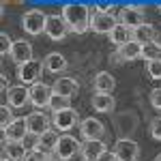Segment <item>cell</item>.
<instances>
[{
  "label": "cell",
  "mask_w": 161,
  "mask_h": 161,
  "mask_svg": "<svg viewBox=\"0 0 161 161\" xmlns=\"http://www.w3.org/2000/svg\"><path fill=\"white\" fill-rule=\"evenodd\" d=\"M62 17L64 22L69 24L71 32L75 35H84L88 28H90V22H92V15H90V9L82 2H69L62 7Z\"/></svg>",
  "instance_id": "1"
},
{
  "label": "cell",
  "mask_w": 161,
  "mask_h": 161,
  "mask_svg": "<svg viewBox=\"0 0 161 161\" xmlns=\"http://www.w3.org/2000/svg\"><path fill=\"white\" fill-rule=\"evenodd\" d=\"M45 22H47V15L41 9H30L22 15V28L30 37H37L41 32H45Z\"/></svg>",
  "instance_id": "2"
},
{
  "label": "cell",
  "mask_w": 161,
  "mask_h": 161,
  "mask_svg": "<svg viewBox=\"0 0 161 161\" xmlns=\"http://www.w3.org/2000/svg\"><path fill=\"white\" fill-rule=\"evenodd\" d=\"M28 133H30V131H28V120H26V116H17V118L2 131V146L9 144V142H22Z\"/></svg>",
  "instance_id": "3"
},
{
  "label": "cell",
  "mask_w": 161,
  "mask_h": 161,
  "mask_svg": "<svg viewBox=\"0 0 161 161\" xmlns=\"http://www.w3.org/2000/svg\"><path fill=\"white\" fill-rule=\"evenodd\" d=\"M77 153H82V144H80L73 136H60V137H58V144H56V157H58L60 161L73 159Z\"/></svg>",
  "instance_id": "4"
},
{
  "label": "cell",
  "mask_w": 161,
  "mask_h": 161,
  "mask_svg": "<svg viewBox=\"0 0 161 161\" xmlns=\"http://www.w3.org/2000/svg\"><path fill=\"white\" fill-rule=\"evenodd\" d=\"M69 24L64 22L62 15H47V22H45V35L52 41H62V39L69 35Z\"/></svg>",
  "instance_id": "5"
},
{
  "label": "cell",
  "mask_w": 161,
  "mask_h": 161,
  "mask_svg": "<svg viewBox=\"0 0 161 161\" xmlns=\"http://www.w3.org/2000/svg\"><path fill=\"white\" fill-rule=\"evenodd\" d=\"M41 73H43V62H39V60H30L17 67V77L22 80V84L35 86L39 82V77H41Z\"/></svg>",
  "instance_id": "6"
},
{
  "label": "cell",
  "mask_w": 161,
  "mask_h": 161,
  "mask_svg": "<svg viewBox=\"0 0 161 161\" xmlns=\"http://www.w3.org/2000/svg\"><path fill=\"white\" fill-rule=\"evenodd\" d=\"M114 155H116L118 161H136L137 155H140V146H137L136 140L123 137L114 144Z\"/></svg>",
  "instance_id": "7"
},
{
  "label": "cell",
  "mask_w": 161,
  "mask_h": 161,
  "mask_svg": "<svg viewBox=\"0 0 161 161\" xmlns=\"http://www.w3.org/2000/svg\"><path fill=\"white\" fill-rule=\"evenodd\" d=\"M118 19H120V24H125L131 30L146 24L144 22V7H123L120 13H118Z\"/></svg>",
  "instance_id": "8"
},
{
  "label": "cell",
  "mask_w": 161,
  "mask_h": 161,
  "mask_svg": "<svg viewBox=\"0 0 161 161\" xmlns=\"http://www.w3.org/2000/svg\"><path fill=\"white\" fill-rule=\"evenodd\" d=\"M116 26H118V22L112 13H97L90 22V30L97 32V35H110Z\"/></svg>",
  "instance_id": "9"
},
{
  "label": "cell",
  "mask_w": 161,
  "mask_h": 161,
  "mask_svg": "<svg viewBox=\"0 0 161 161\" xmlns=\"http://www.w3.org/2000/svg\"><path fill=\"white\" fill-rule=\"evenodd\" d=\"M52 95H54L52 86L43 84V82H37L35 86H30V101H32L35 108H47Z\"/></svg>",
  "instance_id": "10"
},
{
  "label": "cell",
  "mask_w": 161,
  "mask_h": 161,
  "mask_svg": "<svg viewBox=\"0 0 161 161\" xmlns=\"http://www.w3.org/2000/svg\"><path fill=\"white\" fill-rule=\"evenodd\" d=\"M28 101H30V90L24 84H13L7 90V103H9V108H24Z\"/></svg>",
  "instance_id": "11"
},
{
  "label": "cell",
  "mask_w": 161,
  "mask_h": 161,
  "mask_svg": "<svg viewBox=\"0 0 161 161\" xmlns=\"http://www.w3.org/2000/svg\"><path fill=\"white\" fill-rule=\"evenodd\" d=\"M9 56H11L13 62H17V64L35 60V58H32V45H30L28 41H24V39L13 41V47H11V52H9Z\"/></svg>",
  "instance_id": "12"
},
{
  "label": "cell",
  "mask_w": 161,
  "mask_h": 161,
  "mask_svg": "<svg viewBox=\"0 0 161 161\" xmlns=\"http://www.w3.org/2000/svg\"><path fill=\"white\" fill-rule=\"evenodd\" d=\"M80 131H82V136L86 137V140H101L103 133H105V127L101 123L99 118H92V116H88L82 120L80 125Z\"/></svg>",
  "instance_id": "13"
},
{
  "label": "cell",
  "mask_w": 161,
  "mask_h": 161,
  "mask_svg": "<svg viewBox=\"0 0 161 161\" xmlns=\"http://www.w3.org/2000/svg\"><path fill=\"white\" fill-rule=\"evenodd\" d=\"M26 120H28V131L35 133V136H43V133L50 131V118H47L43 112H32V114H28Z\"/></svg>",
  "instance_id": "14"
},
{
  "label": "cell",
  "mask_w": 161,
  "mask_h": 161,
  "mask_svg": "<svg viewBox=\"0 0 161 161\" xmlns=\"http://www.w3.org/2000/svg\"><path fill=\"white\" fill-rule=\"evenodd\" d=\"M52 123H54L56 129H60V131H69V129H73L75 123H77V112H75L73 108L62 110V112H56L54 118H52Z\"/></svg>",
  "instance_id": "15"
},
{
  "label": "cell",
  "mask_w": 161,
  "mask_h": 161,
  "mask_svg": "<svg viewBox=\"0 0 161 161\" xmlns=\"http://www.w3.org/2000/svg\"><path fill=\"white\" fill-rule=\"evenodd\" d=\"M140 56H142V43H137V41H129V43H125L123 47H118L114 62L136 60V58H140Z\"/></svg>",
  "instance_id": "16"
},
{
  "label": "cell",
  "mask_w": 161,
  "mask_h": 161,
  "mask_svg": "<svg viewBox=\"0 0 161 161\" xmlns=\"http://www.w3.org/2000/svg\"><path fill=\"white\" fill-rule=\"evenodd\" d=\"M105 142L103 140H86L82 144V157L84 159H90V161H97L105 153Z\"/></svg>",
  "instance_id": "17"
},
{
  "label": "cell",
  "mask_w": 161,
  "mask_h": 161,
  "mask_svg": "<svg viewBox=\"0 0 161 161\" xmlns=\"http://www.w3.org/2000/svg\"><path fill=\"white\" fill-rule=\"evenodd\" d=\"M77 82H75L73 77H58L56 82H54V86H52V90L56 92V95H62V97H73V95H77Z\"/></svg>",
  "instance_id": "18"
},
{
  "label": "cell",
  "mask_w": 161,
  "mask_h": 161,
  "mask_svg": "<svg viewBox=\"0 0 161 161\" xmlns=\"http://www.w3.org/2000/svg\"><path fill=\"white\" fill-rule=\"evenodd\" d=\"M58 137L54 131H47V133H43V136H39L35 140V148L41 150V153H45V155H52V153H56V144H58Z\"/></svg>",
  "instance_id": "19"
},
{
  "label": "cell",
  "mask_w": 161,
  "mask_h": 161,
  "mask_svg": "<svg viewBox=\"0 0 161 161\" xmlns=\"http://www.w3.org/2000/svg\"><path fill=\"white\" fill-rule=\"evenodd\" d=\"M43 67L47 69V73H60V71H64L67 69V58L62 56L60 52H52V54H47L45 56V60H43Z\"/></svg>",
  "instance_id": "20"
},
{
  "label": "cell",
  "mask_w": 161,
  "mask_h": 161,
  "mask_svg": "<svg viewBox=\"0 0 161 161\" xmlns=\"http://www.w3.org/2000/svg\"><path fill=\"white\" fill-rule=\"evenodd\" d=\"M26 146L24 142H9L2 146V159H11V161H24L26 157Z\"/></svg>",
  "instance_id": "21"
},
{
  "label": "cell",
  "mask_w": 161,
  "mask_h": 161,
  "mask_svg": "<svg viewBox=\"0 0 161 161\" xmlns=\"http://www.w3.org/2000/svg\"><path fill=\"white\" fill-rule=\"evenodd\" d=\"M92 86H95V92H108V95H110L112 90H114V86H116V80L112 77V73L101 71V73L95 75Z\"/></svg>",
  "instance_id": "22"
},
{
  "label": "cell",
  "mask_w": 161,
  "mask_h": 161,
  "mask_svg": "<svg viewBox=\"0 0 161 161\" xmlns=\"http://www.w3.org/2000/svg\"><path fill=\"white\" fill-rule=\"evenodd\" d=\"M110 41L114 43V45L123 47L125 43L133 41V30H131V28H127L125 24H120V22H118V26H116V28L110 32Z\"/></svg>",
  "instance_id": "23"
},
{
  "label": "cell",
  "mask_w": 161,
  "mask_h": 161,
  "mask_svg": "<svg viewBox=\"0 0 161 161\" xmlns=\"http://www.w3.org/2000/svg\"><path fill=\"white\" fill-rule=\"evenodd\" d=\"M90 103H92V108H95L97 112H112L114 105H116L114 97L108 95V92H95L92 99H90Z\"/></svg>",
  "instance_id": "24"
},
{
  "label": "cell",
  "mask_w": 161,
  "mask_h": 161,
  "mask_svg": "<svg viewBox=\"0 0 161 161\" xmlns=\"http://www.w3.org/2000/svg\"><path fill=\"white\" fill-rule=\"evenodd\" d=\"M155 37H157V30H155V26H150V24H142L137 28H133V41L142 43V45L155 41Z\"/></svg>",
  "instance_id": "25"
},
{
  "label": "cell",
  "mask_w": 161,
  "mask_h": 161,
  "mask_svg": "<svg viewBox=\"0 0 161 161\" xmlns=\"http://www.w3.org/2000/svg\"><path fill=\"white\" fill-rule=\"evenodd\" d=\"M146 62H153V60H161V43L157 41H150V43H144L142 45V56Z\"/></svg>",
  "instance_id": "26"
},
{
  "label": "cell",
  "mask_w": 161,
  "mask_h": 161,
  "mask_svg": "<svg viewBox=\"0 0 161 161\" xmlns=\"http://www.w3.org/2000/svg\"><path fill=\"white\" fill-rule=\"evenodd\" d=\"M69 105H71V99H69V97H62V95H56V92H54V95H52V99H50V105H47V108H50V110L56 114V112L69 110Z\"/></svg>",
  "instance_id": "27"
},
{
  "label": "cell",
  "mask_w": 161,
  "mask_h": 161,
  "mask_svg": "<svg viewBox=\"0 0 161 161\" xmlns=\"http://www.w3.org/2000/svg\"><path fill=\"white\" fill-rule=\"evenodd\" d=\"M146 73L150 80H161V60L146 62Z\"/></svg>",
  "instance_id": "28"
},
{
  "label": "cell",
  "mask_w": 161,
  "mask_h": 161,
  "mask_svg": "<svg viewBox=\"0 0 161 161\" xmlns=\"http://www.w3.org/2000/svg\"><path fill=\"white\" fill-rule=\"evenodd\" d=\"M0 118H2V123H0L2 131H4V129H7L13 120H15V118L11 116V108H9V105H2V110H0Z\"/></svg>",
  "instance_id": "29"
},
{
  "label": "cell",
  "mask_w": 161,
  "mask_h": 161,
  "mask_svg": "<svg viewBox=\"0 0 161 161\" xmlns=\"http://www.w3.org/2000/svg\"><path fill=\"white\" fill-rule=\"evenodd\" d=\"M47 157H50V155H45V153H41V150H37V148H30L26 153L24 161H47Z\"/></svg>",
  "instance_id": "30"
},
{
  "label": "cell",
  "mask_w": 161,
  "mask_h": 161,
  "mask_svg": "<svg viewBox=\"0 0 161 161\" xmlns=\"http://www.w3.org/2000/svg\"><path fill=\"white\" fill-rule=\"evenodd\" d=\"M11 47H13L11 37H9L7 32H2V35H0V52H2V54H9V52H11Z\"/></svg>",
  "instance_id": "31"
},
{
  "label": "cell",
  "mask_w": 161,
  "mask_h": 161,
  "mask_svg": "<svg viewBox=\"0 0 161 161\" xmlns=\"http://www.w3.org/2000/svg\"><path fill=\"white\" fill-rule=\"evenodd\" d=\"M150 136L161 142V116H159V118H155V120L150 123Z\"/></svg>",
  "instance_id": "32"
},
{
  "label": "cell",
  "mask_w": 161,
  "mask_h": 161,
  "mask_svg": "<svg viewBox=\"0 0 161 161\" xmlns=\"http://www.w3.org/2000/svg\"><path fill=\"white\" fill-rule=\"evenodd\" d=\"M150 105H153L155 110H161V88H155V90L150 92Z\"/></svg>",
  "instance_id": "33"
},
{
  "label": "cell",
  "mask_w": 161,
  "mask_h": 161,
  "mask_svg": "<svg viewBox=\"0 0 161 161\" xmlns=\"http://www.w3.org/2000/svg\"><path fill=\"white\" fill-rule=\"evenodd\" d=\"M97 161H118V159H116L114 150H112V153H110V150H105V153H103V155H101V157H99Z\"/></svg>",
  "instance_id": "34"
},
{
  "label": "cell",
  "mask_w": 161,
  "mask_h": 161,
  "mask_svg": "<svg viewBox=\"0 0 161 161\" xmlns=\"http://www.w3.org/2000/svg\"><path fill=\"white\" fill-rule=\"evenodd\" d=\"M112 4H97V13H112Z\"/></svg>",
  "instance_id": "35"
},
{
  "label": "cell",
  "mask_w": 161,
  "mask_h": 161,
  "mask_svg": "<svg viewBox=\"0 0 161 161\" xmlns=\"http://www.w3.org/2000/svg\"><path fill=\"white\" fill-rule=\"evenodd\" d=\"M9 80H7V75H2V90H9Z\"/></svg>",
  "instance_id": "36"
},
{
  "label": "cell",
  "mask_w": 161,
  "mask_h": 161,
  "mask_svg": "<svg viewBox=\"0 0 161 161\" xmlns=\"http://www.w3.org/2000/svg\"><path fill=\"white\" fill-rule=\"evenodd\" d=\"M47 161H60L58 157H47Z\"/></svg>",
  "instance_id": "37"
},
{
  "label": "cell",
  "mask_w": 161,
  "mask_h": 161,
  "mask_svg": "<svg viewBox=\"0 0 161 161\" xmlns=\"http://www.w3.org/2000/svg\"><path fill=\"white\" fill-rule=\"evenodd\" d=\"M155 161H161V153H159V155H157V159H155Z\"/></svg>",
  "instance_id": "38"
},
{
  "label": "cell",
  "mask_w": 161,
  "mask_h": 161,
  "mask_svg": "<svg viewBox=\"0 0 161 161\" xmlns=\"http://www.w3.org/2000/svg\"><path fill=\"white\" fill-rule=\"evenodd\" d=\"M2 161H11V159H2Z\"/></svg>",
  "instance_id": "39"
},
{
  "label": "cell",
  "mask_w": 161,
  "mask_h": 161,
  "mask_svg": "<svg viewBox=\"0 0 161 161\" xmlns=\"http://www.w3.org/2000/svg\"><path fill=\"white\" fill-rule=\"evenodd\" d=\"M82 161H90V159H82Z\"/></svg>",
  "instance_id": "40"
},
{
  "label": "cell",
  "mask_w": 161,
  "mask_h": 161,
  "mask_svg": "<svg viewBox=\"0 0 161 161\" xmlns=\"http://www.w3.org/2000/svg\"><path fill=\"white\" fill-rule=\"evenodd\" d=\"M159 11H161V4H159Z\"/></svg>",
  "instance_id": "41"
}]
</instances>
